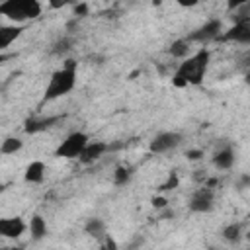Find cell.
Returning <instances> with one entry per match:
<instances>
[{
	"label": "cell",
	"instance_id": "18",
	"mask_svg": "<svg viewBox=\"0 0 250 250\" xmlns=\"http://www.w3.org/2000/svg\"><path fill=\"white\" fill-rule=\"evenodd\" d=\"M223 238L227 240V242H238L240 238H242V229H240V225L238 223H230V225H227L225 229H223Z\"/></svg>",
	"mask_w": 250,
	"mask_h": 250
},
{
	"label": "cell",
	"instance_id": "8",
	"mask_svg": "<svg viewBox=\"0 0 250 250\" xmlns=\"http://www.w3.org/2000/svg\"><path fill=\"white\" fill-rule=\"evenodd\" d=\"M221 41H234L242 45H250V21H238L229 31L221 33Z\"/></svg>",
	"mask_w": 250,
	"mask_h": 250
},
{
	"label": "cell",
	"instance_id": "1",
	"mask_svg": "<svg viewBox=\"0 0 250 250\" xmlns=\"http://www.w3.org/2000/svg\"><path fill=\"white\" fill-rule=\"evenodd\" d=\"M209 66V51L207 49H199L195 55L184 59V62H180V66L176 68L174 76H172V84L176 88H186V86H197L203 82L205 72Z\"/></svg>",
	"mask_w": 250,
	"mask_h": 250
},
{
	"label": "cell",
	"instance_id": "22",
	"mask_svg": "<svg viewBox=\"0 0 250 250\" xmlns=\"http://www.w3.org/2000/svg\"><path fill=\"white\" fill-rule=\"evenodd\" d=\"M68 49H70V41H68L66 37H62V39H59V41L55 43L53 53H55V55H62V53H66Z\"/></svg>",
	"mask_w": 250,
	"mask_h": 250
},
{
	"label": "cell",
	"instance_id": "5",
	"mask_svg": "<svg viewBox=\"0 0 250 250\" xmlns=\"http://www.w3.org/2000/svg\"><path fill=\"white\" fill-rule=\"evenodd\" d=\"M221 29H223L221 20H209V21H205L203 25H199L197 29H193L186 39H188L189 43H201V45H205V43H209V41L219 39V37H221Z\"/></svg>",
	"mask_w": 250,
	"mask_h": 250
},
{
	"label": "cell",
	"instance_id": "3",
	"mask_svg": "<svg viewBox=\"0 0 250 250\" xmlns=\"http://www.w3.org/2000/svg\"><path fill=\"white\" fill-rule=\"evenodd\" d=\"M0 14L12 21L35 20L41 14V4L37 0H6L0 4Z\"/></svg>",
	"mask_w": 250,
	"mask_h": 250
},
{
	"label": "cell",
	"instance_id": "29",
	"mask_svg": "<svg viewBox=\"0 0 250 250\" xmlns=\"http://www.w3.org/2000/svg\"><path fill=\"white\" fill-rule=\"evenodd\" d=\"M2 250H21V248H2Z\"/></svg>",
	"mask_w": 250,
	"mask_h": 250
},
{
	"label": "cell",
	"instance_id": "26",
	"mask_svg": "<svg viewBox=\"0 0 250 250\" xmlns=\"http://www.w3.org/2000/svg\"><path fill=\"white\" fill-rule=\"evenodd\" d=\"M74 12H76V16H86V12H88V6H86V4H78V6L74 8Z\"/></svg>",
	"mask_w": 250,
	"mask_h": 250
},
{
	"label": "cell",
	"instance_id": "12",
	"mask_svg": "<svg viewBox=\"0 0 250 250\" xmlns=\"http://www.w3.org/2000/svg\"><path fill=\"white\" fill-rule=\"evenodd\" d=\"M234 164V150L230 146H223L213 154V166L219 170H229Z\"/></svg>",
	"mask_w": 250,
	"mask_h": 250
},
{
	"label": "cell",
	"instance_id": "24",
	"mask_svg": "<svg viewBox=\"0 0 250 250\" xmlns=\"http://www.w3.org/2000/svg\"><path fill=\"white\" fill-rule=\"evenodd\" d=\"M104 242H105V246H104L105 250H117V244H115V240H113L109 234L104 238Z\"/></svg>",
	"mask_w": 250,
	"mask_h": 250
},
{
	"label": "cell",
	"instance_id": "13",
	"mask_svg": "<svg viewBox=\"0 0 250 250\" xmlns=\"http://www.w3.org/2000/svg\"><path fill=\"white\" fill-rule=\"evenodd\" d=\"M23 178H25L27 184H41L43 178H45V164H43L41 160H33V162L25 168Z\"/></svg>",
	"mask_w": 250,
	"mask_h": 250
},
{
	"label": "cell",
	"instance_id": "25",
	"mask_svg": "<svg viewBox=\"0 0 250 250\" xmlns=\"http://www.w3.org/2000/svg\"><path fill=\"white\" fill-rule=\"evenodd\" d=\"M166 203H168V201H166L164 197H154V199H152V205H154L156 209H162V207H166Z\"/></svg>",
	"mask_w": 250,
	"mask_h": 250
},
{
	"label": "cell",
	"instance_id": "14",
	"mask_svg": "<svg viewBox=\"0 0 250 250\" xmlns=\"http://www.w3.org/2000/svg\"><path fill=\"white\" fill-rule=\"evenodd\" d=\"M21 27L20 25H2L0 27V49H8L12 45V41H16L21 35Z\"/></svg>",
	"mask_w": 250,
	"mask_h": 250
},
{
	"label": "cell",
	"instance_id": "19",
	"mask_svg": "<svg viewBox=\"0 0 250 250\" xmlns=\"http://www.w3.org/2000/svg\"><path fill=\"white\" fill-rule=\"evenodd\" d=\"M131 174H133V172H131L129 166H117L115 172H113V184H115V186H125V184H129Z\"/></svg>",
	"mask_w": 250,
	"mask_h": 250
},
{
	"label": "cell",
	"instance_id": "15",
	"mask_svg": "<svg viewBox=\"0 0 250 250\" xmlns=\"http://www.w3.org/2000/svg\"><path fill=\"white\" fill-rule=\"evenodd\" d=\"M84 230H86V234H90V236H94V238H105V236H107V234H105V223H104L100 217L88 219L86 225H84Z\"/></svg>",
	"mask_w": 250,
	"mask_h": 250
},
{
	"label": "cell",
	"instance_id": "7",
	"mask_svg": "<svg viewBox=\"0 0 250 250\" xmlns=\"http://www.w3.org/2000/svg\"><path fill=\"white\" fill-rule=\"evenodd\" d=\"M213 199H215L213 188L201 186L189 197V211H193V213H207V211L213 209Z\"/></svg>",
	"mask_w": 250,
	"mask_h": 250
},
{
	"label": "cell",
	"instance_id": "16",
	"mask_svg": "<svg viewBox=\"0 0 250 250\" xmlns=\"http://www.w3.org/2000/svg\"><path fill=\"white\" fill-rule=\"evenodd\" d=\"M29 232H31V238L33 240H41L47 236V223L41 215H33L31 221H29Z\"/></svg>",
	"mask_w": 250,
	"mask_h": 250
},
{
	"label": "cell",
	"instance_id": "23",
	"mask_svg": "<svg viewBox=\"0 0 250 250\" xmlns=\"http://www.w3.org/2000/svg\"><path fill=\"white\" fill-rule=\"evenodd\" d=\"M186 156H188V160H199V158L203 156V150H199V148H191V150L186 152Z\"/></svg>",
	"mask_w": 250,
	"mask_h": 250
},
{
	"label": "cell",
	"instance_id": "30",
	"mask_svg": "<svg viewBox=\"0 0 250 250\" xmlns=\"http://www.w3.org/2000/svg\"><path fill=\"white\" fill-rule=\"evenodd\" d=\"M248 236H250V234H248Z\"/></svg>",
	"mask_w": 250,
	"mask_h": 250
},
{
	"label": "cell",
	"instance_id": "6",
	"mask_svg": "<svg viewBox=\"0 0 250 250\" xmlns=\"http://www.w3.org/2000/svg\"><path fill=\"white\" fill-rule=\"evenodd\" d=\"M180 143H182V135L180 133H176V131H164V133H158L150 141L148 150L152 154H162V152H168V150L176 148Z\"/></svg>",
	"mask_w": 250,
	"mask_h": 250
},
{
	"label": "cell",
	"instance_id": "20",
	"mask_svg": "<svg viewBox=\"0 0 250 250\" xmlns=\"http://www.w3.org/2000/svg\"><path fill=\"white\" fill-rule=\"evenodd\" d=\"M21 146H23V143H21L20 139H16V137H8L6 141H2L0 150H2V154H14V152L21 150Z\"/></svg>",
	"mask_w": 250,
	"mask_h": 250
},
{
	"label": "cell",
	"instance_id": "21",
	"mask_svg": "<svg viewBox=\"0 0 250 250\" xmlns=\"http://www.w3.org/2000/svg\"><path fill=\"white\" fill-rule=\"evenodd\" d=\"M178 184H180V178H178V174L176 172H170L168 174V180L164 182V184H160V191H170V189H176L178 188Z\"/></svg>",
	"mask_w": 250,
	"mask_h": 250
},
{
	"label": "cell",
	"instance_id": "11",
	"mask_svg": "<svg viewBox=\"0 0 250 250\" xmlns=\"http://www.w3.org/2000/svg\"><path fill=\"white\" fill-rule=\"evenodd\" d=\"M57 121H61V117H29L25 119V133H39V131H45L49 129L51 125H55Z\"/></svg>",
	"mask_w": 250,
	"mask_h": 250
},
{
	"label": "cell",
	"instance_id": "28",
	"mask_svg": "<svg viewBox=\"0 0 250 250\" xmlns=\"http://www.w3.org/2000/svg\"><path fill=\"white\" fill-rule=\"evenodd\" d=\"M246 82H248V84H250V70H248V72H246Z\"/></svg>",
	"mask_w": 250,
	"mask_h": 250
},
{
	"label": "cell",
	"instance_id": "27",
	"mask_svg": "<svg viewBox=\"0 0 250 250\" xmlns=\"http://www.w3.org/2000/svg\"><path fill=\"white\" fill-rule=\"evenodd\" d=\"M242 62H244V66H246V68L250 70V53H246V55H244V59H242Z\"/></svg>",
	"mask_w": 250,
	"mask_h": 250
},
{
	"label": "cell",
	"instance_id": "4",
	"mask_svg": "<svg viewBox=\"0 0 250 250\" xmlns=\"http://www.w3.org/2000/svg\"><path fill=\"white\" fill-rule=\"evenodd\" d=\"M88 143H90V139H88L86 133L74 131V133H70V135L57 146L55 154L61 156V158H80V154L84 152V148L88 146Z\"/></svg>",
	"mask_w": 250,
	"mask_h": 250
},
{
	"label": "cell",
	"instance_id": "17",
	"mask_svg": "<svg viewBox=\"0 0 250 250\" xmlns=\"http://www.w3.org/2000/svg\"><path fill=\"white\" fill-rule=\"evenodd\" d=\"M189 41L184 37V39H176L172 45H170V49H168V53L172 55V57H176V59H186L188 55H189Z\"/></svg>",
	"mask_w": 250,
	"mask_h": 250
},
{
	"label": "cell",
	"instance_id": "9",
	"mask_svg": "<svg viewBox=\"0 0 250 250\" xmlns=\"http://www.w3.org/2000/svg\"><path fill=\"white\" fill-rule=\"evenodd\" d=\"M25 230V223L21 217H6L0 219V234L4 238H18Z\"/></svg>",
	"mask_w": 250,
	"mask_h": 250
},
{
	"label": "cell",
	"instance_id": "2",
	"mask_svg": "<svg viewBox=\"0 0 250 250\" xmlns=\"http://www.w3.org/2000/svg\"><path fill=\"white\" fill-rule=\"evenodd\" d=\"M74 84H76V61L66 59L64 64L51 74L43 100L51 102V100H57L61 96H66L74 88Z\"/></svg>",
	"mask_w": 250,
	"mask_h": 250
},
{
	"label": "cell",
	"instance_id": "10",
	"mask_svg": "<svg viewBox=\"0 0 250 250\" xmlns=\"http://www.w3.org/2000/svg\"><path fill=\"white\" fill-rule=\"evenodd\" d=\"M105 150H109V145H105V143H102V141H94V143H88V146L84 148V152L80 154V162L82 164H92V162H96Z\"/></svg>",
	"mask_w": 250,
	"mask_h": 250
}]
</instances>
